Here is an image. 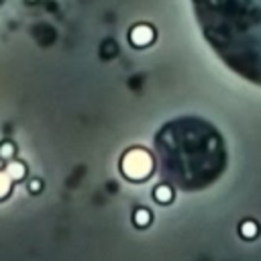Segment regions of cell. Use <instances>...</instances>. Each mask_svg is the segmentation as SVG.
<instances>
[{"instance_id":"obj_10","label":"cell","mask_w":261,"mask_h":261,"mask_svg":"<svg viewBox=\"0 0 261 261\" xmlns=\"http://www.w3.org/2000/svg\"><path fill=\"white\" fill-rule=\"evenodd\" d=\"M10 194V177L6 171H0V200Z\"/></svg>"},{"instance_id":"obj_4","label":"cell","mask_w":261,"mask_h":261,"mask_svg":"<svg viewBox=\"0 0 261 261\" xmlns=\"http://www.w3.org/2000/svg\"><path fill=\"white\" fill-rule=\"evenodd\" d=\"M153 39H155V29L149 24H137L128 33V41L133 47H147L153 43Z\"/></svg>"},{"instance_id":"obj_7","label":"cell","mask_w":261,"mask_h":261,"mask_svg":"<svg viewBox=\"0 0 261 261\" xmlns=\"http://www.w3.org/2000/svg\"><path fill=\"white\" fill-rule=\"evenodd\" d=\"M24 171H27V167H24V163H20V161H10L8 167H6V173H8V177H10L12 181L22 179V177H24Z\"/></svg>"},{"instance_id":"obj_9","label":"cell","mask_w":261,"mask_h":261,"mask_svg":"<svg viewBox=\"0 0 261 261\" xmlns=\"http://www.w3.org/2000/svg\"><path fill=\"white\" fill-rule=\"evenodd\" d=\"M14 153H16V149H14V145H12L10 141L0 143V159H2V161L12 159V157H14Z\"/></svg>"},{"instance_id":"obj_8","label":"cell","mask_w":261,"mask_h":261,"mask_svg":"<svg viewBox=\"0 0 261 261\" xmlns=\"http://www.w3.org/2000/svg\"><path fill=\"white\" fill-rule=\"evenodd\" d=\"M133 222L139 226V228H145L151 224V212L147 208H137L135 214H133Z\"/></svg>"},{"instance_id":"obj_5","label":"cell","mask_w":261,"mask_h":261,"mask_svg":"<svg viewBox=\"0 0 261 261\" xmlns=\"http://www.w3.org/2000/svg\"><path fill=\"white\" fill-rule=\"evenodd\" d=\"M153 198H155V202H159V204H169L171 200H173V190H171V186L169 184H159V186H155L153 188Z\"/></svg>"},{"instance_id":"obj_1","label":"cell","mask_w":261,"mask_h":261,"mask_svg":"<svg viewBox=\"0 0 261 261\" xmlns=\"http://www.w3.org/2000/svg\"><path fill=\"white\" fill-rule=\"evenodd\" d=\"M159 175L181 192L212 186L226 169V145L220 130L200 116L165 122L155 139Z\"/></svg>"},{"instance_id":"obj_3","label":"cell","mask_w":261,"mask_h":261,"mask_svg":"<svg viewBox=\"0 0 261 261\" xmlns=\"http://www.w3.org/2000/svg\"><path fill=\"white\" fill-rule=\"evenodd\" d=\"M155 171V161L147 149L133 147L120 157V173L130 181H145Z\"/></svg>"},{"instance_id":"obj_2","label":"cell","mask_w":261,"mask_h":261,"mask_svg":"<svg viewBox=\"0 0 261 261\" xmlns=\"http://www.w3.org/2000/svg\"><path fill=\"white\" fill-rule=\"evenodd\" d=\"M192 10L214 55L261 88V0H192Z\"/></svg>"},{"instance_id":"obj_6","label":"cell","mask_w":261,"mask_h":261,"mask_svg":"<svg viewBox=\"0 0 261 261\" xmlns=\"http://www.w3.org/2000/svg\"><path fill=\"white\" fill-rule=\"evenodd\" d=\"M239 234H241L243 239L251 241V239H255V237L259 234V224H257L255 220H243L241 226H239Z\"/></svg>"},{"instance_id":"obj_11","label":"cell","mask_w":261,"mask_h":261,"mask_svg":"<svg viewBox=\"0 0 261 261\" xmlns=\"http://www.w3.org/2000/svg\"><path fill=\"white\" fill-rule=\"evenodd\" d=\"M41 188H43V184H41V179H33V181L29 184V190H31L33 194H35V192H39Z\"/></svg>"}]
</instances>
